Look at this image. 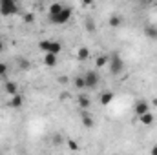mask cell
<instances>
[{
	"mask_svg": "<svg viewBox=\"0 0 157 155\" xmlns=\"http://www.w3.org/2000/svg\"><path fill=\"white\" fill-rule=\"evenodd\" d=\"M17 11H18V6L15 0H0V15L2 17L17 15Z\"/></svg>",
	"mask_w": 157,
	"mask_h": 155,
	"instance_id": "obj_4",
	"label": "cell"
},
{
	"mask_svg": "<svg viewBox=\"0 0 157 155\" xmlns=\"http://www.w3.org/2000/svg\"><path fill=\"white\" fill-rule=\"evenodd\" d=\"M71 15H73V9L70 6H64L57 15H49V22L57 24V26H62V24H68L71 20Z\"/></svg>",
	"mask_w": 157,
	"mask_h": 155,
	"instance_id": "obj_1",
	"label": "cell"
},
{
	"mask_svg": "<svg viewBox=\"0 0 157 155\" xmlns=\"http://www.w3.org/2000/svg\"><path fill=\"white\" fill-rule=\"evenodd\" d=\"M152 153H154V155H157V146H155V148H152Z\"/></svg>",
	"mask_w": 157,
	"mask_h": 155,
	"instance_id": "obj_25",
	"label": "cell"
},
{
	"mask_svg": "<svg viewBox=\"0 0 157 155\" xmlns=\"http://www.w3.org/2000/svg\"><path fill=\"white\" fill-rule=\"evenodd\" d=\"M22 106H24V97H22L20 93H15V95H11L9 108H15V110H18V108H22Z\"/></svg>",
	"mask_w": 157,
	"mask_h": 155,
	"instance_id": "obj_7",
	"label": "cell"
},
{
	"mask_svg": "<svg viewBox=\"0 0 157 155\" xmlns=\"http://www.w3.org/2000/svg\"><path fill=\"white\" fill-rule=\"evenodd\" d=\"M18 66H20L22 70H26V71H28V70L31 68V62H29L28 59H24V57H20V59H18Z\"/></svg>",
	"mask_w": 157,
	"mask_h": 155,
	"instance_id": "obj_19",
	"label": "cell"
},
{
	"mask_svg": "<svg viewBox=\"0 0 157 155\" xmlns=\"http://www.w3.org/2000/svg\"><path fill=\"white\" fill-rule=\"evenodd\" d=\"M108 24H110V28H121V26L124 24V18H122L121 15H112V17L108 18Z\"/></svg>",
	"mask_w": 157,
	"mask_h": 155,
	"instance_id": "obj_11",
	"label": "cell"
},
{
	"mask_svg": "<svg viewBox=\"0 0 157 155\" xmlns=\"http://www.w3.org/2000/svg\"><path fill=\"white\" fill-rule=\"evenodd\" d=\"M88 57H90V49H88V47H78V51H77L78 60H86Z\"/></svg>",
	"mask_w": 157,
	"mask_h": 155,
	"instance_id": "obj_17",
	"label": "cell"
},
{
	"mask_svg": "<svg viewBox=\"0 0 157 155\" xmlns=\"http://www.w3.org/2000/svg\"><path fill=\"white\" fill-rule=\"evenodd\" d=\"M62 7H64V6H62V4H59V2L51 4V6H49V15H57V13L62 9Z\"/></svg>",
	"mask_w": 157,
	"mask_h": 155,
	"instance_id": "obj_18",
	"label": "cell"
},
{
	"mask_svg": "<svg viewBox=\"0 0 157 155\" xmlns=\"http://www.w3.org/2000/svg\"><path fill=\"white\" fill-rule=\"evenodd\" d=\"M139 120H141V124H143V126H154V122H155V117H154L152 110H150V112H146L144 115L139 117Z\"/></svg>",
	"mask_w": 157,
	"mask_h": 155,
	"instance_id": "obj_10",
	"label": "cell"
},
{
	"mask_svg": "<svg viewBox=\"0 0 157 155\" xmlns=\"http://www.w3.org/2000/svg\"><path fill=\"white\" fill-rule=\"evenodd\" d=\"M144 37L150 40H157V26L155 24H146L144 26Z\"/></svg>",
	"mask_w": 157,
	"mask_h": 155,
	"instance_id": "obj_8",
	"label": "cell"
},
{
	"mask_svg": "<svg viewBox=\"0 0 157 155\" xmlns=\"http://www.w3.org/2000/svg\"><path fill=\"white\" fill-rule=\"evenodd\" d=\"M108 60H110V55H108V53H104V55H99V57H97V62H95V66H97V68H104V66L108 64Z\"/></svg>",
	"mask_w": 157,
	"mask_h": 155,
	"instance_id": "obj_15",
	"label": "cell"
},
{
	"mask_svg": "<svg viewBox=\"0 0 157 155\" xmlns=\"http://www.w3.org/2000/svg\"><path fill=\"white\" fill-rule=\"evenodd\" d=\"M0 78H2V77H0Z\"/></svg>",
	"mask_w": 157,
	"mask_h": 155,
	"instance_id": "obj_28",
	"label": "cell"
},
{
	"mask_svg": "<svg viewBox=\"0 0 157 155\" xmlns=\"http://www.w3.org/2000/svg\"><path fill=\"white\" fill-rule=\"evenodd\" d=\"M44 64L48 68H53L57 64V55L55 53H44Z\"/></svg>",
	"mask_w": 157,
	"mask_h": 155,
	"instance_id": "obj_12",
	"label": "cell"
},
{
	"mask_svg": "<svg viewBox=\"0 0 157 155\" xmlns=\"http://www.w3.org/2000/svg\"><path fill=\"white\" fill-rule=\"evenodd\" d=\"M112 100H113V91H104V93L101 95V104H102V106H108Z\"/></svg>",
	"mask_w": 157,
	"mask_h": 155,
	"instance_id": "obj_14",
	"label": "cell"
},
{
	"mask_svg": "<svg viewBox=\"0 0 157 155\" xmlns=\"http://www.w3.org/2000/svg\"><path fill=\"white\" fill-rule=\"evenodd\" d=\"M82 4H84V6H91V4H93V0H82Z\"/></svg>",
	"mask_w": 157,
	"mask_h": 155,
	"instance_id": "obj_24",
	"label": "cell"
},
{
	"mask_svg": "<svg viewBox=\"0 0 157 155\" xmlns=\"http://www.w3.org/2000/svg\"><path fill=\"white\" fill-rule=\"evenodd\" d=\"M0 40H2V37H0Z\"/></svg>",
	"mask_w": 157,
	"mask_h": 155,
	"instance_id": "obj_27",
	"label": "cell"
},
{
	"mask_svg": "<svg viewBox=\"0 0 157 155\" xmlns=\"http://www.w3.org/2000/svg\"><path fill=\"white\" fill-rule=\"evenodd\" d=\"M4 91H6V95H15V93H18V86H17V82H13V80H6L4 82Z\"/></svg>",
	"mask_w": 157,
	"mask_h": 155,
	"instance_id": "obj_9",
	"label": "cell"
},
{
	"mask_svg": "<svg viewBox=\"0 0 157 155\" xmlns=\"http://www.w3.org/2000/svg\"><path fill=\"white\" fill-rule=\"evenodd\" d=\"M108 68H110V73H112V75H121V73H122V70H124V60H122V57L119 55L117 51L110 53Z\"/></svg>",
	"mask_w": 157,
	"mask_h": 155,
	"instance_id": "obj_2",
	"label": "cell"
},
{
	"mask_svg": "<svg viewBox=\"0 0 157 155\" xmlns=\"http://www.w3.org/2000/svg\"><path fill=\"white\" fill-rule=\"evenodd\" d=\"M80 115H82V124H84V128H93L95 126V120H93V117H90L86 112H80Z\"/></svg>",
	"mask_w": 157,
	"mask_h": 155,
	"instance_id": "obj_13",
	"label": "cell"
},
{
	"mask_svg": "<svg viewBox=\"0 0 157 155\" xmlns=\"http://www.w3.org/2000/svg\"><path fill=\"white\" fill-rule=\"evenodd\" d=\"M68 146H70V150H73V152L78 150V144L75 142V141H68Z\"/></svg>",
	"mask_w": 157,
	"mask_h": 155,
	"instance_id": "obj_22",
	"label": "cell"
},
{
	"mask_svg": "<svg viewBox=\"0 0 157 155\" xmlns=\"http://www.w3.org/2000/svg\"><path fill=\"white\" fill-rule=\"evenodd\" d=\"M77 104H78V108H80V110H86V108L90 106V99H88V95H78Z\"/></svg>",
	"mask_w": 157,
	"mask_h": 155,
	"instance_id": "obj_16",
	"label": "cell"
},
{
	"mask_svg": "<svg viewBox=\"0 0 157 155\" xmlns=\"http://www.w3.org/2000/svg\"><path fill=\"white\" fill-rule=\"evenodd\" d=\"M99 73L95 71V70H90V71H86L84 73V82H86V88H90V89H93V88H97V84H99Z\"/></svg>",
	"mask_w": 157,
	"mask_h": 155,
	"instance_id": "obj_5",
	"label": "cell"
},
{
	"mask_svg": "<svg viewBox=\"0 0 157 155\" xmlns=\"http://www.w3.org/2000/svg\"><path fill=\"white\" fill-rule=\"evenodd\" d=\"M39 47L44 51V53H55V55H59V53L62 51V44H60V42H57V40H49V39L40 40Z\"/></svg>",
	"mask_w": 157,
	"mask_h": 155,
	"instance_id": "obj_3",
	"label": "cell"
},
{
	"mask_svg": "<svg viewBox=\"0 0 157 155\" xmlns=\"http://www.w3.org/2000/svg\"><path fill=\"white\" fill-rule=\"evenodd\" d=\"M73 84H75V88H78V89L86 88V82H84V75H82V77H75V80H73Z\"/></svg>",
	"mask_w": 157,
	"mask_h": 155,
	"instance_id": "obj_20",
	"label": "cell"
},
{
	"mask_svg": "<svg viewBox=\"0 0 157 155\" xmlns=\"http://www.w3.org/2000/svg\"><path fill=\"white\" fill-rule=\"evenodd\" d=\"M33 20H35V17H33V15H31V13H28V15H26V17H24V22H26V24H31V22H33Z\"/></svg>",
	"mask_w": 157,
	"mask_h": 155,
	"instance_id": "obj_23",
	"label": "cell"
},
{
	"mask_svg": "<svg viewBox=\"0 0 157 155\" xmlns=\"http://www.w3.org/2000/svg\"><path fill=\"white\" fill-rule=\"evenodd\" d=\"M146 112H150V102H148V100H137L135 106H133V113H135V117L144 115Z\"/></svg>",
	"mask_w": 157,
	"mask_h": 155,
	"instance_id": "obj_6",
	"label": "cell"
},
{
	"mask_svg": "<svg viewBox=\"0 0 157 155\" xmlns=\"http://www.w3.org/2000/svg\"><path fill=\"white\" fill-rule=\"evenodd\" d=\"M6 73H7V64L0 62V77H6Z\"/></svg>",
	"mask_w": 157,
	"mask_h": 155,
	"instance_id": "obj_21",
	"label": "cell"
},
{
	"mask_svg": "<svg viewBox=\"0 0 157 155\" xmlns=\"http://www.w3.org/2000/svg\"><path fill=\"white\" fill-rule=\"evenodd\" d=\"M0 51H4V44H2V40H0Z\"/></svg>",
	"mask_w": 157,
	"mask_h": 155,
	"instance_id": "obj_26",
	"label": "cell"
}]
</instances>
